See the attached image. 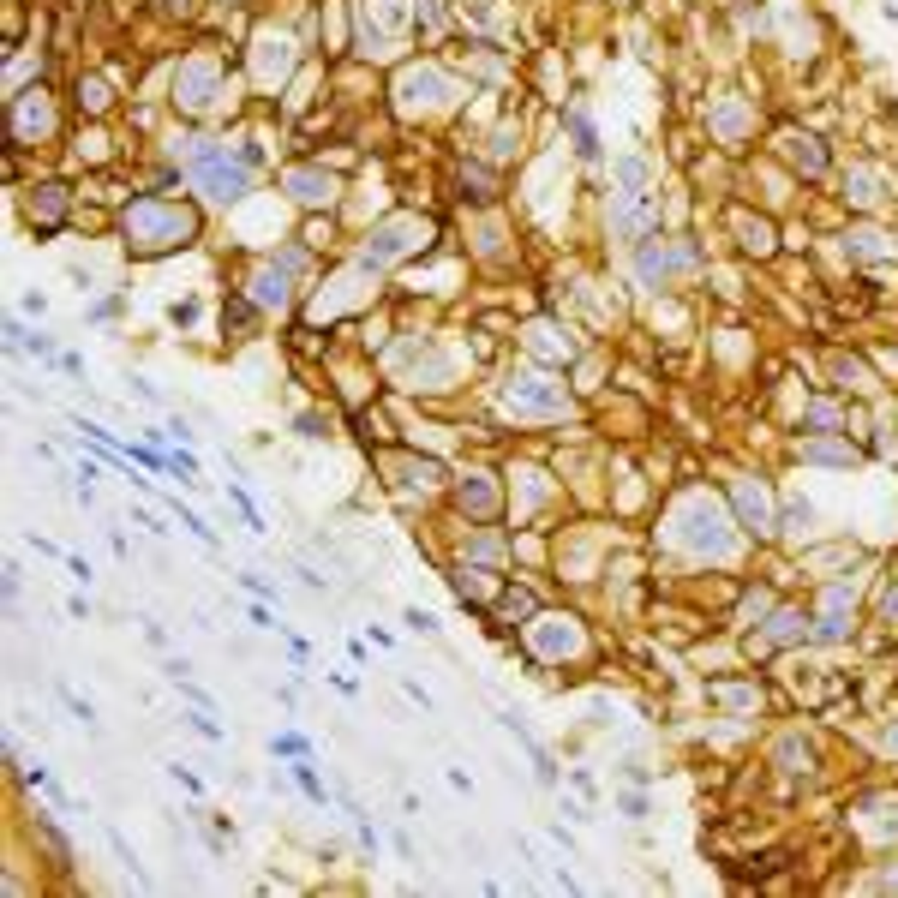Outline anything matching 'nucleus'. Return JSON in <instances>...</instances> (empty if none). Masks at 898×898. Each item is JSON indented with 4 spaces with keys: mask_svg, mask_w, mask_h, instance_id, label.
Returning <instances> with one entry per match:
<instances>
[{
    "mask_svg": "<svg viewBox=\"0 0 898 898\" xmlns=\"http://www.w3.org/2000/svg\"><path fill=\"white\" fill-rule=\"evenodd\" d=\"M270 748H276V755H288V761H299V755H306V737H270Z\"/></svg>",
    "mask_w": 898,
    "mask_h": 898,
    "instance_id": "obj_17",
    "label": "nucleus"
},
{
    "mask_svg": "<svg viewBox=\"0 0 898 898\" xmlns=\"http://www.w3.org/2000/svg\"><path fill=\"white\" fill-rule=\"evenodd\" d=\"M503 408H509V414H564L569 396L557 389V383H545V378H521V383L503 389Z\"/></svg>",
    "mask_w": 898,
    "mask_h": 898,
    "instance_id": "obj_4",
    "label": "nucleus"
},
{
    "mask_svg": "<svg viewBox=\"0 0 898 898\" xmlns=\"http://www.w3.org/2000/svg\"><path fill=\"white\" fill-rule=\"evenodd\" d=\"M252 299H258L264 312H282V306H288V264H282V258L252 276Z\"/></svg>",
    "mask_w": 898,
    "mask_h": 898,
    "instance_id": "obj_7",
    "label": "nucleus"
},
{
    "mask_svg": "<svg viewBox=\"0 0 898 898\" xmlns=\"http://www.w3.org/2000/svg\"><path fill=\"white\" fill-rule=\"evenodd\" d=\"M240 582H246V587H252V593H258V599H276V587H270L264 575H240Z\"/></svg>",
    "mask_w": 898,
    "mask_h": 898,
    "instance_id": "obj_23",
    "label": "nucleus"
},
{
    "mask_svg": "<svg viewBox=\"0 0 898 898\" xmlns=\"http://www.w3.org/2000/svg\"><path fill=\"white\" fill-rule=\"evenodd\" d=\"M784 156L815 180V174H827V150H820V138H809V133H784Z\"/></svg>",
    "mask_w": 898,
    "mask_h": 898,
    "instance_id": "obj_10",
    "label": "nucleus"
},
{
    "mask_svg": "<svg viewBox=\"0 0 898 898\" xmlns=\"http://www.w3.org/2000/svg\"><path fill=\"white\" fill-rule=\"evenodd\" d=\"M210 96H216V72H210V67H198V60H192V67H186L180 78H174V102H180V108H192V115H198V108H210Z\"/></svg>",
    "mask_w": 898,
    "mask_h": 898,
    "instance_id": "obj_5",
    "label": "nucleus"
},
{
    "mask_svg": "<svg viewBox=\"0 0 898 898\" xmlns=\"http://www.w3.org/2000/svg\"><path fill=\"white\" fill-rule=\"evenodd\" d=\"M408 629H414V635H437V617L419 611V605H408Z\"/></svg>",
    "mask_w": 898,
    "mask_h": 898,
    "instance_id": "obj_18",
    "label": "nucleus"
},
{
    "mask_svg": "<svg viewBox=\"0 0 898 898\" xmlns=\"http://www.w3.org/2000/svg\"><path fill=\"white\" fill-rule=\"evenodd\" d=\"M192 317H198L192 299H174V306H168V324H192Z\"/></svg>",
    "mask_w": 898,
    "mask_h": 898,
    "instance_id": "obj_21",
    "label": "nucleus"
},
{
    "mask_svg": "<svg viewBox=\"0 0 898 898\" xmlns=\"http://www.w3.org/2000/svg\"><path fill=\"white\" fill-rule=\"evenodd\" d=\"M564 120H569V133H575V150L593 162V156H599V133H593V120H587V108H569Z\"/></svg>",
    "mask_w": 898,
    "mask_h": 898,
    "instance_id": "obj_11",
    "label": "nucleus"
},
{
    "mask_svg": "<svg viewBox=\"0 0 898 898\" xmlns=\"http://www.w3.org/2000/svg\"><path fill=\"white\" fill-rule=\"evenodd\" d=\"M282 186L294 192L299 204H330L335 198V180H330V174H317V168H288Z\"/></svg>",
    "mask_w": 898,
    "mask_h": 898,
    "instance_id": "obj_8",
    "label": "nucleus"
},
{
    "mask_svg": "<svg viewBox=\"0 0 898 898\" xmlns=\"http://www.w3.org/2000/svg\"><path fill=\"white\" fill-rule=\"evenodd\" d=\"M845 192H850L857 204H881V180H875L868 168H857V174H850V180H845Z\"/></svg>",
    "mask_w": 898,
    "mask_h": 898,
    "instance_id": "obj_12",
    "label": "nucleus"
},
{
    "mask_svg": "<svg viewBox=\"0 0 898 898\" xmlns=\"http://www.w3.org/2000/svg\"><path fill=\"white\" fill-rule=\"evenodd\" d=\"M186 725H192L198 737H210V743H222V725H216V719H204V713H186Z\"/></svg>",
    "mask_w": 898,
    "mask_h": 898,
    "instance_id": "obj_19",
    "label": "nucleus"
},
{
    "mask_svg": "<svg viewBox=\"0 0 898 898\" xmlns=\"http://www.w3.org/2000/svg\"><path fill=\"white\" fill-rule=\"evenodd\" d=\"M198 234V216L186 204H162V198H133L126 216H120V240L133 258H156V252H174V246H192Z\"/></svg>",
    "mask_w": 898,
    "mask_h": 898,
    "instance_id": "obj_1",
    "label": "nucleus"
},
{
    "mask_svg": "<svg viewBox=\"0 0 898 898\" xmlns=\"http://www.w3.org/2000/svg\"><path fill=\"white\" fill-rule=\"evenodd\" d=\"M168 779H174V784H186V791H204V784H198V773H192L186 761H174V766H168Z\"/></svg>",
    "mask_w": 898,
    "mask_h": 898,
    "instance_id": "obj_20",
    "label": "nucleus"
},
{
    "mask_svg": "<svg viewBox=\"0 0 898 898\" xmlns=\"http://www.w3.org/2000/svg\"><path fill=\"white\" fill-rule=\"evenodd\" d=\"M299 437H324V419H317V414H299Z\"/></svg>",
    "mask_w": 898,
    "mask_h": 898,
    "instance_id": "obj_22",
    "label": "nucleus"
},
{
    "mask_svg": "<svg viewBox=\"0 0 898 898\" xmlns=\"http://www.w3.org/2000/svg\"><path fill=\"white\" fill-rule=\"evenodd\" d=\"M60 216H67V186H36L31 222H36L42 234H54V228H60Z\"/></svg>",
    "mask_w": 898,
    "mask_h": 898,
    "instance_id": "obj_9",
    "label": "nucleus"
},
{
    "mask_svg": "<svg viewBox=\"0 0 898 898\" xmlns=\"http://www.w3.org/2000/svg\"><path fill=\"white\" fill-rule=\"evenodd\" d=\"M294 779H299V791H306V797H312V802H330V791H324V779H317L312 766H306V755H299V761H294Z\"/></svg>",
    "mask_w": 898,
    "mask_h": 898,
    "instance_id": "obj_13",
    "label": "nucleus"
},
{
    "mask_svg": "<svg viewBox=\"0 0 898 898\" xmlns=\"http://www.w3.org/2000/svg\"><path fill=\"white\" fill-rule=\"evenodd\" d=\"M78 102L90 108V115H102V108H108V90H102L96 78H78Z\"/></svg>",
    "mask_w": 898,
    "mask_h": 898,
    "instance_id": "obj_15",
    "label": "nucleus"
},
{
    "mask_svg": "<svg viewBox=\"0 0 898 898\" xmlns=\"http://www.w3.org/2000/svg\"><path fill=\"white\" fill-rule=\"evenodd\" d=\"M54 126V115H49V96H42V90H31V96H13V133H18V144H24V138H42Z\"/></svg>",
    "mask_w": 898,
    "mask_h": 898,
    "instance_id": "obj_6",
    "label": "nucleus"
},
{
    "mask_svg": "<svg viewBox=\"0 0 898 898\" xmlns=\"http://www.w3.org/2000/svg\"><path fill=\"white\" fill-rule=\"evenodd\" d=\"M737 228H743L748 252H773V228H766V222H737Z\"/></svg>",
    "mask_w": 898,
    "mask_h": 898,
    "instance_id": "obj_14",
    "label": "nucleus"
},
{
    "mask_svg": "<svg viewBox=\"0 0 898 898\" xmlns=\"http://www.w3.org/2000/svg\"><path fill=\"white\" fill-rule=\"evenodd\" d=\"M426 222H389V228H378L366 240V252H360V264H389V258H401V252H414V246H426Z\"/></svg>",
    "mask_w": 898,
    "mask_h": 898,
    "instance_id": "obj_3",
    "label": "nucleus"
},
{
    "mask_svg": "<svg viewBox=\"0 0 898 898\" xmlns=\"http://www.w3.org/2000/svg\"><path fill=\"white\" fill-rule=\"evenodd\" d=\"M198 186L210 192V204H234V198H246V186H252V174H246V162L240 156H228V150H210L198 168Z\"/></svg>",
    "mask_w": 898,
    "mask_h": 898,
    "instance_id": "obj_2",
    "label": "nucleus"
},
{
    "mask_svg": "<svg viewBox=\"0 0 898 898\" xmlns=\"http://www.w3.org/2000/svg\"><path fill=\"white\" fill-rule=\"evenodd\" d=\"M174 516H180V527H186V533H198L204 545H216V527H204V516H192V509H180V503H174Z\"/></svg>",
    "mask_w": 898,
    "mask_h": 898,
    "instance_id": "obj_16",
    "label": "nucleus"
}]
</instances>
